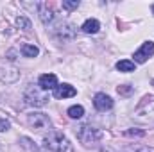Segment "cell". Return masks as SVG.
Here are the masks:
<instances>
[{"mask_svg": "<svg viewBox=\"0 0 154 152\" xmlns=\"http://www.w3.org/2000/svg\"><path fill=\"white\" fill-rule=\"evenodd\" d=\"M43 147L52 152H74V145L63 132H48V136L43 138Z\"/></svg>", "mask_w": 154, "mask_h": 152, "instance_id": "1", "label": "cell"}, {"mask_svg": "<svg viewBox=\"0 0 154 152\" xmlns=\"http://www.w3.org/2000/svg\"><path fill=\"white\" fill-rule=\"evenodd\" d=\"M23 99L32 108H43L50 100V95H48V91L41 90L39 84H29L23 91Z\"/></svg>", "mask_w": 154, "mask_h": 152, "instance_id": "2", "label": "cell"}, {"mask_svg": "<svg viewBox=\"0 0 154 152\" xmlns=\"http://www.w3.org/2000/svg\"><path fill=\"white\" fill-rule=\"evenodd\" d=\"M133 116H134L138 122L154 123V97H143L142 102L136 106Z\"/></svg>", "mask_w": 154, "mask_h": 152, "instance_id": "3", "label": "cell"}, {"mask_svg": "<svg viewBox=\"0 0 154 152\" xmlns=\"http://www.w3.org/2000/svg\"><path fill=\"white\" fill-rule=\"evenodd\" d=\"M75 134H77V138H79V141L84 143V145L97 143V141L102 138V132H100L99 129H95V127H91V125H86V123L77 127Z\"/></svg>", "mask_w": 154, "mask_h": 152, "instance_id": "4", "label": "cell"}, {"mask_svg": "<svg viewBox=\"0 0 154 152\" xmlns=\"http://www.w3.org/2000/svg\"><path fill=\"white\" fill-rule=\"evenodd\" d=\"M27 123L29 127H32L34 131H48L52 127V122L50 118L41 111H32V113L27 114Z\"/></svg>", "mask_w": 154, "mask_h": 152, "instance_id": "5", "label": "cell"}, {"mask_svg": "<svg viewBox=\"0 0 154 152\" xmlns=\"http://www.w3.org/2000/svg\"><path fill=\"white\" fill-rule=\"evenodd\" d=\"M52 34L59 39H72L75 36V25L66 22V20L57 22V23L52 25Z\"/></svg>", "mask_w": 154, "mask_h": 152, "instance_id": "6", "label": "cell"}, {"mask_svg": "<svg viewBox=\"0 0 154 152\" xmlns=\"http://www.w3.org/2000/svg\"><path fill=\"white\" fill-rule=\"evenodd\" d=\"M18 77H20V70L11 61H5V59L0 61V81L2 82H16Z\"/></svg>", "mask_w": 154, "mask_h": 152, "instance_id": "7", "label": "cell"}, {"mask_svg": "<svg viewBox=\"0 0 154 152\" xmlns=\"http://www.w3.org/2000/svg\"><path fill=\"white\" fill-rule=\"evenodd\" d=\"M154 56V41H143L142 47L134 52V63H145Z\"/></svg>", "mask_w": 154, "mask_h": 152, "instance_id": "8", "label": "cell"}, {"mask_svg": "<svg viewBox=\"0 0 154 152\" xmlns=\"http://www.w3.org/2000/svg\"><path fill=\"white\" fill-rule=\"evenodd\" d=\"M93 106L97 111H109L113 108V99L106 93H97L93 97Z\"/></svg>", "mask_w": 154, "mask_h": 152, "instance_id": "9", "label": "cell"}, {"mask_svg": "<svg viewBox=\"0 0 154 152\" xmlns=\"http://www.w3.org/2000/svg\"><path fill=\"white\" fill-rule=\"evenodd\" d=\"M38 13H39V20L45 23V25H48V23H52L54 22V9H52V5H48L47 2H39L38 4Z\"/></svg>", "mask_w": 154, "mask_h": 152, "instance_id": "10", "label": "cell"}, {"mask_svg": "<svg viewBox=\"0 0 154 152\" xmlns=\"http://www.w3.org/2000/svg\"><path fill=\"white\" fill-rule=\"evenodd\" d=\"M75 95H77V90L72 84H66V82L57 84V88L54 90V97L56 99H72Z\"/></svg>", "mask_w": 154, "mask_h": 152, "instance_id": "11", "label": "cell"}, {"mask_svg": "<svg viewBox=\"0 0 154 152\" xmlns=\"http://www.w3.org/2000/svg\"><path fill=\"white\" fill-rule=\"evenodd\" d=\"M38 84H39V88L45 90V91L56 90L57 88V77L54 75V74H43V75H39Z\"/></svg>", "mask_w": 154, "mask_h": 152, "instance_id": "12", "label": "cell"}, {"mask_svg": "<svg viewBox=\"0 0 154 152\" xmlns=\"http://www.w3.org/2000/svg\"><path fill=\"white\" fill-rule=\"evenodd\" d=\"M100 29V22L95 20V18H88L82 25H81V31L86 32V34H97Z\"/></svg>", "mask_w": 154, "mask_h": 152, "instance_id": "13", "label": "cell"}, {"mask_svg": "<svg viewBox=\"0 0 154 152\" xmlns=\"http://www.w3.org/2000/svg\"><path fill=\"white\" fill-rule=\"evenodd\" d=\"M20 52H22V56H25V57H36L39 54V48L36 45H32V43H25V45H22Z\"/></svg>", "mask_w": 154, "mask_h": 152, "instance_id": "14", "label": "cell"}, {"mask_svg": "<svg viewBox=\"0 0 154 152\" xmlns=\"http://www.w3.org/2000/svg\"><path fill=\"white\" fill-rule=\"evenodd\" d=\"M134 68H136L134 61H129V59H122V61L116 63V70H118V72H124V74L134 72Z\"/></svg>", "mask_w": 154, "mask_h": 152, "instance_id": "15", "label": "cell"}, {"mask_svg": "<svg viewBox=\"0 0 154 152\" xmlns=\"http://www.w3.org/2000/svg\"><path fill=\"white\" fill-rule=\"evenodd\" d=\"M66 114H68L70 118H74V120H79V118L84 114V108L79 106V104H77V106H70L68 111H66Z\"/></svg>", "mask_w": 154, "mask_h": 152, "instance_id": "16", "label": "cell"}, {"mask_svg": "<svg viewBox=\"0 0 154 152\" xmlns=\"http://www.w3.org/2000/svg\"><path fill=\"white\" fill-rule=\"evenodd\" d=\"M20 145H22V147H23L27 152H38V147L34 145V141H32L31 138H27V136L20 138Z\"/></svg>", "mask_w": 154, "mask_h": 152, "instance_id": "17", "label": "cell"}, {"mask_svg": "<svg viewBox=\"0 0 154 152\" xmlns=\"http://www.w3.org/2000/svg\"><path fill=\"white\" fill-rule=\"evenodd\" d=\"M122 152H154V150L149 149V147H145V145H140V143H131V145H127Z\"/></svg>", "mask_w": 154, "mask_h": 152, "instance_id": "18", "label": "cell"}, {"mask_svg": "<svg viewBox=\"0 0 154 152\" xmlns=\"http://www.w3.org/2000/svg\"><path fill=\"white\" fill-rule=\"evenodd\" d=\"M16 25H18L22 31H29V29H31V20L25 18V16H18V18H16Z\"/></svg>", "mask_w": 154, "mask_h": 152, "instance_id": "19", "label": "cell"}, {"mask_svg": "<svg viewBox=\"0 0 154 152\" xmlns=\"http://www.w3.org/2000/svg\"><path fill=\"white\" fill-rule=\"evenodd\" d=\"M116 91H118V95H122V97H129V95L134 91V88H133L131 84H122V86L116 88Z\"/></svg>", "mask_w": 154, "mask_h": 152, "instance_id": "20", "label": "cell"}, {"mask_svg": "<svg viewBox=\"0 0 154 152\" xmlns=\"http://www.w3.org/2000/svg\"><path fill=\"white\" fill-rule=\"evenodd\" d=\"M124 136H127V138H142V136H145V131H142V129H127L124 132Z\"/></svg>", "mask_w": 154, "mask_h": 152, "instance_id": "21", "label": "cell"}, {"mask_svg": "<svg viewBox=\"0 0 154 152\" xmlns=\"http://www.w3.org/2000/svg\"><path fill=\"white\" fill-rule=\"evenodd\" d=\"M79 7V0H65L63 2V9H66V11H74Z\"/></svg>", "mask_w": 154, "mask_h": 152, "instance_id": "22", "label": "cell"}, {"mask_svg": "<svg viewBox=\"0 0 154 152\" xmlns=\"http://www.w3.org/2000/svg\"><path fill=\"white\" fill-rule=\"evenodd\" d=\"M9 127H11L9 120H5V118H0V132H5V131H9Z\"/></svg>", "mask_w": 154, "mask_h": 152, "instance_id": "23", "label": "cell"}, {"mask_svg": "<svg viewBox=\"0 0 154 152\" xmlns=\"http://www.w3.org/2000/svg\"><path fill=\"white\" fill-rule=\"evenodd\" d=\"M100 152H113V150H109V149H106V150H104V149H102Z\"/></svg>", "mask_w": 154, "mask_h": 152, "instance_id": "24", "label": "cell"}, {"mask_svg": "<svg viewBox=\"0 0 154 152\" xmlns=\"http://www.w3.org/2000/svg\"><path fill=\"white\" fill-rule=\"evenodd\" d=\"M151 9H152V14H154V4H152V7H151Z\"/></svg>", "mask_w": 154, "mask_h": 152, "instance_id": "25", "label": "cell"}]
</instances>
